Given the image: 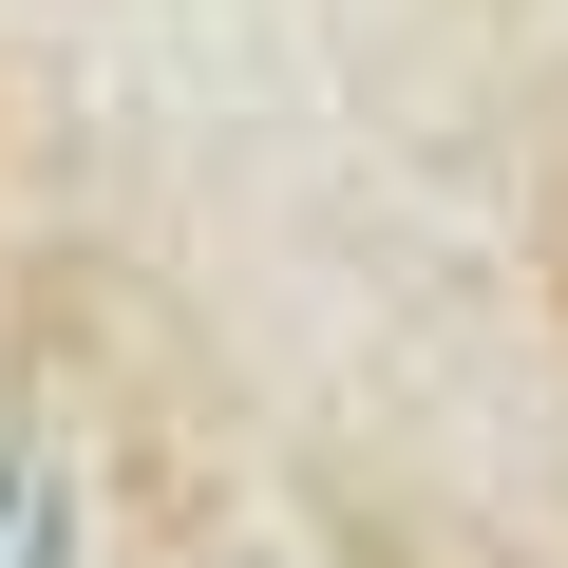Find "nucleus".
Instances as JSON below:
<instances>
[{
  "instance_id": "f257e3e1",
  "label": "nucleus",
  "mask_w": 568,
  "mask_h": 568,
  "mask_svg": "<svg viewBox=\"0 0 568 568\" xmlns=\"http://www.w3.org/2000/svg\"><path fill=\"white\" fill-rule=\"evenodd\" d=\"M0 568H95V493L39 417H0Z\"/></svg>"
}]
</instances>
